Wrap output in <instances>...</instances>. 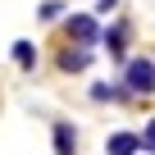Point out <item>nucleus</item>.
I'll list each match as a JSON object with an SVG mask.
<instances>
[{"label":"nucleus","instance_id":"4","mask_svg":"<svg viewBox=\"0 0 155 155\" xmlns=\"http://www.w3.org/2000/svg\"><path fill=\"white\" fill-rule=\"evenodd\" d=\"M101 41H105L110 59H123V50H128V23H114L110 32H101Z\"/></svg>","mask_w":155,"mask_h":155},{"label":"nucleus","instance_id":"2","mask_svg":"<svg viewBox=\"0 0 155 155\" xmlns=\"http://www.w3.org/2000/svg\"><path fill=\"white\" fill-rule=\"evenodd\" d=\"M68 37H73L78 46H96V41H101V28H96L91 14H68Z\"/></svg>","mask_w":155,"mask_h":155},{"label":"nucleus","instance_id":"1","mask_svg":"<svg viewBox=\"0 0 155 155\" xmlns=\"http://www.w3.org/2000/svg\"><path fill=\"white\" fill-rule=\"evenodd\" d=\"M123 87H128L132 96H150V91H155V64H150V59H128Z\"/></svg>","mask_w":155,"mask_h":155},{"label":"nucleus","instance_id":"3","mask_svg":"<svg viewBox=\"0 0 155 155\" xmlns=\"http://www.w3.org/2000/svg\"><path fill=\"white\" fill-rule=\"evenodd\" d=\"M87 64H91V50H87V46H68V50H59V68H64V73H82Z\"/></svg>","mask_w":155,"mask_h":155},{"label":"nucleus","instance_id":"5","mask_svg":"<svg viewBox=\"0 0 155 155\" xmlns=\"http://www.w3.org/2000/svg\"><path fill=\"white\" fill-rule=\"evenodd\" d=\"M55 155H78V132L68 123H55Z\"/></svg>","mask_w":155,"mask_h":155},{"label":"nucleus","instance_id":"8","mask_svg":"<svg viewBox=\"0 0 155 155\" xmlns=\"http://www.w3.org/2000/svg\"><path fill=\"white\" fill-rule=\"evenodd\" d=\"M91 101H123V91H119V87H105V82H96V87H91Z\"/></svg>","mask_w":155,"mask_h":155},{"label":"nucleus","instance_id":"10","mask_svg":"<svg viewBox=\"0 0 155 155\" xmlns=\"http://www.w3.org/2000/svg\"><path fill=\"white\" fill-rule=\"evenodd\" d=\"M137 141H141V150H155V119H150V123H146V132H141V137H137Z\"/></svg>","mask_w":155,"mask_h":155},{"label":"nucleus","instance_id":"7","mask_svg":"<svg viewBox=\"0 0 155 155\" xmlns=\"http://www.w3.org/2000/svg\"><path fill=\"white\" fill-rule=\"evenodd\" d=\"M14 64H18V68H37V50H32V41H14Z\"/></svg>","mask_w":155,"mask_h":155},{"label":"nucleus","instance_id":"9","mask_svg":"<svg viewBox=\"0 0 155 155\" xmlns=\"http://www.w3.org/2000/svg\"><path fill=\"white\" fill-rule=\"evenodd\" d=\"M59 9H64V5H59V0H46V5H41V9H37V14H41V18H46V23H50V18H59Z\"/></svg>","mask_w":155,"mask_h":155},{"label":"nucleus","instance_id":"6","mask_svg":"<svg viewBox=\"0 0 155 155\" xmlns=\"http://www.w3.org/2000/svg\"><path fill=\"white\" fill-rule=\"evenodd\" d=\"M105 150H110V155H137V150H141V141H137L132 132H114V137L105 141Z\"/></svg>","mask_w":155,"mask_h":155},{"label":"nucleus","instance_id":"11","mask_svg":"<svg viewBox=\"0 0 155 155\" xmlns=\"http://www.w3.org/2000/svg\"><path fill=\"white\" fill-rule=\"evenodd\" d=\"M96 5H101V9H105V14H110V9H114V5H119V0H96Z\"/></svg>","mask_w":155,"mask_h":155}]
</instances>
